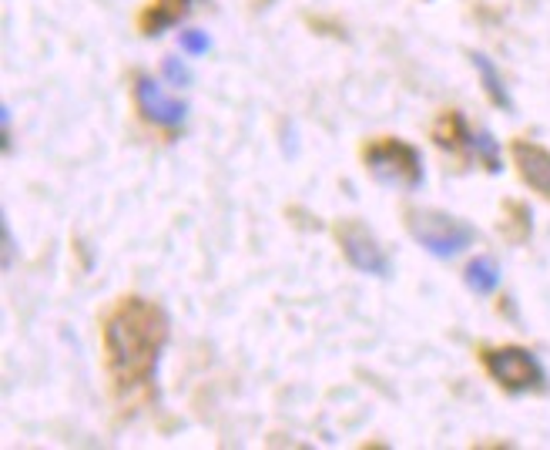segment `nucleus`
I'll return each instance as SVG.
<instances>
[{
    "mask_svg": "<svg viewBox=\"0 0 550 450\" xmlns=\"http://www.w3.org/2000/svg\"><path fill=\"white\" fill-rule=\"evenodd\" d=\"M171 337V320L165 306L145 296H124L104 316L101 343H104V366L114 394H138L154 383L162 353Z\"/></svg>",
    "mask_w": 550,
    "mask_h": 450,
    "instance_id": "f257e3e1",
    "label": "nucleus"
},
{
    "mask_svg": "<svg viewBox=\"0 0 550 450\" xmlns=\"http://www.w3.org/2000/svg\"><path fill=\"white\" fill-rule=\"evenodd\" d=\"M362 162L376 182L396 192H420L427 182L420 148H412L403 138H372L362 148Z\"/></svg>",
    "mask_w": 550,
    "mask_h": 450,
    "instance_id": "f03ea898",
    "label": "nucleus"
},
{
    "mask_svg": "<svg viewBox=\"0 0 550 450\" xmlns=\"http://www.w3.org/2000/svg\"><path fill=\"white\" fill-rule=\"evenodd\" d=\"M406 225H410V236L429 255L437 259H454V255L467 253L470 246L477 242V229L456 215H446V212L437 209H412L406 215Z\"/></svg>",
    "mask_w": 550,
    "mask_h": 450,
    "instance_id": "7ed1b4c3",
    "label": "nucleus"
},
{
    "mask_svg": "<svg viewBox=\"0 0 550 450\" xmlns=\"http://www.w3.org/2000/svg\"><path fill=\"white\" fill-rule=\"evenodd\" d=\"M483 366L494 377L496 387H504L507 394H534L547 387V373L530 350L523 346H496L483 350Z\"/></svg>",
    "mask_w": 550,
    "mask_h": 450,
    "instance_id": "20e7f679",
    "label": "nucleus"
},
{
    "mask_svg": "<svg viewBox=\"0 0 550 450\" xmlns=\"http://www.w3.org/2000/svg\"><path fill=\"white\" fill-rule=\"evenodd\" d=\"M336 239L343 246L346 262L366 276H379V279H389L393 276V259L386 253L379 239L372 236L370 229L362 222H346L336 229Z\"/></svg>",
    "mask_w": 550,
    "mask_h": 450,
    "instance_id": "39448f33",
    "label": "nucleus"
},
{
    "mask_svg": "<svg viewBox=\"0 0 550 450\" xmlns=\"http://www.w3.org/2000/svg\"><path fill=\"white\" fill-rule=\"evenodd\" d=\"M135 101L141 118L158 128H171L175 131L188 118V101L168 95L165 88L158 85L154 78H148V74H138L135 78Z\"/></svg>",
    "mask_w": 550,
    "mask_h": 450,
    "instance_id": "423d86ee",
    "label": "nucleus"
},
{
    "mask_svg": "<svg viewBox=\"0 0 550 450\" xmlns=\"http://www.w3.org/2000/svg\"><path fill=\"white\" fill-rule=\"evenodd\" d=\"M510 155H513V165L521 171V179L530 188H537L540 196L550 198V152L540 148L534 141H513L510 145Z\"/></svg>",
    "mask_w": 550,
    "mask_h": 450,
    "instance_id": "0eeeda50",
    "label": "nucleus"
},
{
    "mask_svg": "<svg viewBox=\"0 0 550 450\" xmlns=\"http://www.w3.org/2000/svg\"><path fill=\"white\" fill-rule=\"evenodd\" d=\"M188 11H192V0H154L152 7L138 17V28L145 38H158L168 28H175Z\"/></svg>",
    "mask_w": 550,
    "mask_h": 450,
    "instance_id": "6e6552de",
    "label": "nucleus"
},
{
    "mask_svg": "<svg viewBox=\"0 0 550 450\" xmlns=\"http://www.w3.org/2000/svg\"><path fill=\"white\" fill-rule=\"evenodd\" d=\"M463 282H467L470 293L477 296H490L500 286V266L490 255H477L467 269H463Z\"/></svg>",
    "mask_w": 550,
    "mask_h": 450,
    "instance_id": "1a4fd4ad",
    "label": "nucleus"
},
{
    "mask_svg": "<svg viewBox=\"0 0 550 450\" xmlns=\"http://www.w3.org/2000/svg\"><path fill=\"white\" fill-rule=\"evenodd\" d=\"M470 61H473V68H477V74H480V85L483 91L490 95V101H494L496 108H513V101H510L507 95V85H504V78H500V71L494 68V61L487 54H470Z\"/></svg>",
    "mask_w": 550,
    "mask_h": 450,
    "instance_id": "9d476101",
    "label": "nucleus"
},
{
    "mask_svg": "<svg viewBox=\"0 0 550 450\" xmlns=\"http://www.w3.org/2000/svg\"><path fill=\"white\" fill-rule=\"evenodd\" d=\"M208 47H212V41H208L205 34H202V30H185V34H181V51H185V54H205Z\"/></svg>",
    "mask_w": 550,
    "mask_h": 450,
    "instance_id": "9b49d317",
    "label": "nucleus"
},
{
    "mask_svg": "<svg viewBox=\"0 0 550 450\" xmlns=\"http://www.w3.org/2000/svg\"><path fill=\"white\" fill-rule=\"evenodd\" d=\"M0 236H4V269L14 266V255H17V242H14V229H11V219L4 215L0 222Z\"/></svg>",
    "mask_w": 550,
    "mask_h": 450,
    "instance_id": "f8f14e48",
    "label": "nucleus"
},
{
    "mask_svg": "<svg viewBox=\"0 0 550 450\" xmlns=\"http://www.w3.org/2000/svg\"><path fill=\"white\" fill-rule=\"evenodd\" d=\"M165 74L175 81L179 88H185L188 81H192V74H188V68H181V61H175V57H168L165 61Z\"/></svg>",
    "mask_w": 550,
    "mask_h": 450,
    "instance_id": "ddd939ff",
    "label": "nucleus"
},
{
    "mask_svg": "<svg viewBox=\"0 0 550 450\" xmlns=\"http://www.w3.org/2000/svg\"><path fill=\"white\" fill-rule=\"evenodd\" d=\"M0 138H4V152H11L14 145V128H11V104L0 108Z\"/></svg>",
    "mask_w": 550,
    "mask_h": 450,
    "instance_id": "4468645a",
    "label": "nucleus"
}]
</instances>
